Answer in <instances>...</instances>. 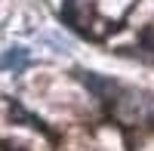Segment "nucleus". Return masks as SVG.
Returning <instances> with one entry per match:
<instances>
[{"instance_id": "nucleus-1", "label": "nucleus", "mask_w": 154, "mask_h": 151, "mask_svg": "<svg viewBox=\"0 0 154 151\" xmlns=\"http://www.w3.org/2000/svg\"><path fill=\"white\" fill-rule=\"evenodd\" d=\"M80 80L89 86V90H93L99 99H111V93H117V83L114 80H105V77H96V74H89V71H80Z\"/></svg>"}, {"instance_id": "nucleus-2", "label": "nucleus", "mask_w": 154, "mask_h": 151, "mask_svg": "<svg viewBox=\"0 0 154 151\" xmlns=\"http://www.w3.org/2000/svg\"><path fill=\"white\" fill-rule=\"evenodd\" d=\"M25 65H28V49H22V46H12L0 56V71H19Z\"/></svg>"}, {"instance_id": "nucleus-3", "label": "nucleus", "mask_w": 154, "mask_h": 151, "mask_svg": "<svg viewBox=\"0 0 154 151\" xmlns=\"http://www.w3.org/2000/svg\"><path fill=\"white\" fill-rule=\"evenodd\" d=\"M0 151H22V148H16V145H6V142H0Z\"/></svg>"}]
</instances>
